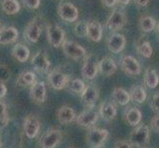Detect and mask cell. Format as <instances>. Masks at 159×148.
Here are the masks:
<instances>
[{"label":"cell","mask_w":159,"mask_h":148,"mask_svg":"<svg viewBox=\"0 0 159 148\" xmlns=\"http://www.w3.org/2000/svg\"><path fill=\"white\" fill-rule=\"evenodd\" d=\"M71 80V73L67 72L64 68L57 67L51 70L48 74V83L53 90L60 91L67 88L69 81Z\"/></svg>","instance_id":"6da1fadb"},{"label":"cell","mask_w":159,"mask_h":148,"mask_svg":"<svg viewBox=\"0 0 159 148\" xmlns=\"http://www.w3.org/2000/svg\"><path fill=\"white\" fill-rule=\"evenodd\" d=\"M150 138V128L146 124H139L135 127L129 134V142L133 147L144 148L148 144Z\"/></svg>","instance_id":"7a4b0ae2"},{"label":"cell","mask_w":159,"mask_h":148,"mask_svg":"<svg viewBox=\"0 0 159 148\" xmlns=\"http://www.w3.org/2000/svg\"><path fill=\"white\" fill-rule=\"evenodd\" d=\"M98 64H99V60H98L96 54L89 53L88 56H85L81 68L82 76L87 80L95 79L98 72H99Z\"/></svg>","instance_id":"3957f363"},{"label":"cell","mask_w":159,"mask_h":148,"mask_svg":"<svg viewBox=\"0 0 159 148\" xmlns=\"http://www.w3.org/2000/svg\"><path fill=\"white\" fill-rule=\"evenodd\" d=\"M109 131L103 128H91L86 134V143L91 148L103 147L105 141L109 137Z\"/></svg>","instance_id":"277c9868"},{"label":"cell","mask_w":159,"mask_h":148,"mask_svg":"<svg viewBox=\"0 0 159 148\" xmlns=\"http://www.w3.org/2000/svg\"><path fill=\"white\" fill-rule=\"evenodd\" d=\"M62 132L58 128H50L40 139L41 148H57L62 140Z\"/></svg>","instance_id":"5b68a950"},{"label":"cell","mask_w":159,"mask_h":148,"mask_svg":"<svg viewBox=\"0 0 159 148\" xmlns=\"http://www.w3.org/2000/svg\"><path fill=\"white\" fill-rule=\"evenodd\" d=\"M47 40L52 47H59L65 41V32L58 25L47 27Z\"/></svg>","instance_id":"8992f818"},{"label":"cell","mask_w":159,"mask_h":148,"mask_svg":"<svg viewBox=\"0 0 159 148\" xmlns=\"http://www.w3.org/2000/svg\"><path fill=\"white\" fill-rule=\"evenodd\" d=\"M61 48L65 56L73 60H78L82 57H85L86 56V49L81 47L79 43L72 41L65 40L62 43Z\"/></svg>","instance_id":"52a82bcc"},{"label":"cell","mask_w":159,"mask_h":148,"mask_svg":"<svg viewBox=\"0 0 159 148\" xmlns=\"http://www.w3.org/2000/svg\"><path fill=\"white\" fill-rule=\"evenodd\" d=\"M99 113L96 110L93 109H86L85 111L81 112L78 116H76V123L82 128H90L94 127V124L97 123L99 119Z\"/></svg>","instance_id":"ba28073f"},{"label":"cell","mask_w":159,"mask_h":148,"mask_svg":"<svg viewBox=\"0 0 159 148\" xmlns=\"http://www.w3.org/2000/svg\"><path fill=\"white\" fill-rule=\"evenodd\" d=\"M23 129L25 135L29 139L36 138L41 129V122L35 114H28L24 119Z\"/></svg>","instance_id":"9c48e42d"},{"label":"cell","mask_w":159,"mask_h":148,"mask_svg":"<svg viewBox=\"0 0 159 148\" xmlns=\"http://www.w3.org/2000/svg\"><path fill=\"white\" fill-rule=\"evenodd\" d=\"M31 64L36 71L40 73H48L51 68V61L45 51H39L31 59Z\"/></svg>","instance_id":"30bf717a"},{"label":"cell","mask_w":159,"mask_h":148,"mask_svg":"<svg viewBox=\"0 0 159 148\" xmlns=\"http://www.w3.org/2000/svg\"><path fill=\"white\" fill-rule=\"evenodd\" d=\"M57 14L65 22L72 23L78 19V9L72 3L62 2L57 7Z\"/></svg>","instance_id":"8fae6325"},{"label":"cell","mask_w":159,"mask_h":148,"mask_svg":"<svg viewBox=\"0 0 159 148\" xmlns=\"http://www.w3.org/2000/svg\"><path fill=\"white\" fill-rule=\"evenodd\" d=\"M81 101L87 109H93L95 107L96 101L99 99V89L95 85H86L84 91L81 93Z\"/></svg>","instance_id":"7c38bea8"},{"label":"cell","mask_w":159,"mask_h":148,"mask_svg":"<svg viewBox=\"0 0 159 148\" xmlns=\"http://www.w3.org/2000/svg\"><path fill=\"white\" fill-rule=\"evenodd\" d=\"M120 68L125 74L130 76L139 75L141 73V66L138 59L131 56H125L120 60Z\"/></svg>","instance_id":"4fadbf2b"},{"label":"cell","mask_w":159,"mask_h":148,"mask_svg":"<svg viewBox=\"0 0 159 148\" xmlns=\"http://www.w3.org/2000/svg\"><path fill=\"white\" fill-rule=\"evenodd\" d=\"M125 22H127V19H125V15L123 11L115 10L106 22V28L111 32H116L124 28Z\"/></svg>","instance_id":"5bb4252c"},{"label":"cell","mask_w":159,"mask_h":148,"mask_svg":"<svg viewBox=\"0 0 159 148\" xmlns=\"http://www.w3.org/2000/svg\"><path fill=\"white\" fill-rule=\"evenodd\" d=\"M30 97L36 104H43L47 100V86L43 81H36L30 88Z\"/></svg>","instance_id":"9a60e30c"},{"label":"cell","mask_w":159,"mask_h":148,"mask_svg":"<svg viewBox=\"0 0 159 148\" xmlns=\"http://www.w3.org/2000/svg\"><path fill=\"white\" fill-rule=\"evenodd\" d=\"M42 25L40 18H34L27 25L25 29V36L27 40L31 43H37L39 41L42 34Z\"/></svg>","instance_id":"2e32d148"},{"label":"cell","mask_w":159,"mask_h":148,"mask_svg":"<svg viewBox=\"0 0 159 148\" xmlns=\"http://www.w3.org/2000/svg\"><path fill=\"white\" fill-rule=\"evenodd\" d=\"M125 43H127V41H125L124 35L120 34V33H114L108 39V49L113 53H120V52L124 51Z\"/></svg>","instance_id":"e0dca14e"},{"label":"cell","mask_w":159,"mask_h":148,"mask_svg":"<svg viewBox=\"0 0 159 148\" xmlns=\"http://www.w3.org/2000/svg\"><path fill=\"white\" fill-rule=\"evenodd\" d=\"M98 113H99V116L102 118L103 120H105V122H107V123H110L117 117L118 110H117V107L114 103L103 102L99 106Z\"/></svg>","instance_id":"ac0fdd59"},{"label":"cell","mask_w":159,"mask_h":148,"mask_svg":"<svg viewBox=\"0 0 159 148\" xmlns=\"http://www.w3.org/2000/svg\"><path fill=\"white\" fill-rule=\"evenodd\" d=\"M19 32L15 27H2L0 29V45H9L17 42Z\"/></svg>","instance_id":"d6986e66"},{"label":"cell","mask_w":159,"mask_h":148,"mask_svg":"<svg viewBox=\"0 0 159 148\" xmlns=\"http://www.w3.org/2000/svg\"><path fill=\"white\" fill-rule=\"evenodd\" d=\"M57 119L60 124H69L76 119V114L71 107L62 106L57 110Z\"/></svg>","instance_id":"ffe728a7"},{"label":"cell","mask_w":159,"mask_h":148,"mask_svg":"<svg viewBox=\"0 0 159 148\" xmlns=\"http://www.w3.org/2000/svg\"><path fill=\"white\" fill-rule=\"evenodd\" d=\"M124 119L131 127H138L142 119V114L136 107H129L125 110Z\"/></svg>","instance_id":"44dd1931"},{"label":"cell","mask_w":159,"mask_h":148,"mask_svg":"<svg viewBox=\"0 0 159 148\" xmlns=\"http://www.w3.org/2000/svg\"><path fill=\"white\" fill-rule=\"evenodd\" d=\"M98 67H99V72L109 77V76H112L118 69V65L116 61L111 58V57H104L101 60H99V64H98Z\"/></svg>","instance_id":"7402d4cb"},{"label":"cell","mask_w":159,"mask_h":148,"mask_svg":"<svg viewBox=\"0 0 159 148\" xmlns=\"http://www.w3.org/2000/svg\"><path fill=\"white\" fill-rule=\"evenodd\" d=\"M103 36L102 25L97 21L87 22V37L92 42H100Z\"/></svg>","instance_id":"603a6c76"},{"label":"cell","mask_w":159,"mask_h":148,"mask_svg":"<svg viewBox=\"0 0 159 148\" xmlns=\"http://www.w3.org/2000/svg\"><path fill=\"white\" fill-rule=\"evenodd\" d=\"M11 53H12V56L21 63L26 62L30 57V49L21 43H15Z\"/></svg>","instance_id":"cb8c5ba5"},{"label":"cell","mask_w":159,"mask_h":148,"mask_svg":"<svg viewBox=\"0 0 159 148\" xmlns=\"http://www.w3.org/2000/svg\"><path fill=\"white\" fill-rule=\"evenodd\" d=\"M112 100L120 106H127L130 102L129 92L120 87H117L112 92Z\"/></svg>","instance_id":"d4e9b609"},{"label":"cell","mask_w":159,"mask_h":148,"mask_svg":"<svg viewBox=\"0 0 159 148\" xmlns=\"http://www.w3.org/2000/svg\"><path fill=\"white\" fill-rule=\"evenodd\" d=\"M36 74L31 70L23 71L16 80V86L19 88H25V87L32 86L36 82Z\"/></svg>","instance_id":"484cf974"},{"label":"cell","mask_w":159,"mask_h":148,"mask_svg":"<svg viewBox=\"0 0 159 148\" xmlns=\"http://www.w3.org/2000/svg\"><path fill=\"white\" fill-rule=\"evenodd\" d=\"M129 96H130V101H133L136 105L143 104L147 98L145 89L139 85H135L134 87H131V89L129 91Z\"/></svg>","instance_id":"4316f807"},{"label":"cell","mask_w":159,"mask_h":148,"mask_svg":"<svg viewBox=\"0 0 159 148\" xmlns=\"http://www.w3.org/2000/svg\"><path fill=\"white\" fill-rule=\"evenodd\" d=\"M0 6L3 12L7 15L17 14L21 9V5L18 0H1Z\"/></svg>","instance_id":"83f0119b"},{"label":"cell","mask_w":159,"mask_h":148,"mask_svg":"<svg viewBox=\"0 0 159 148\" xmlns=\"http://www.w3.org/2000/svg\"><path fill=\"white\" fill-rule=\"evenodd\" d=\"M143 81H144V84L146 87H148L150 89H154V88H156L159 83V76L154 69L147 67L144 72Z\"/></svg>","instance_id":"f1b7e54d"},{"label":"cell","mask_w":159,"mask_h":148,"mask_svg":"<svg viewBox=\"0 0 159 148\" xmlns=\"http://www.w3.org/2000/svg\"><path fill=\"white\" fill-rule=\"evenodd\" d=\"M139 29L143 33H150L155 29L156 27V20L150 16H143L139 19Z\"/></svg>","instance_id":"f546056e"},{"label":"cell","mask_w":159,"mask_h":148,"mask_svg":"<svg viewBox=\"0 0 159 148\" xmlns=\"http://www.w3.org/2000/svg\"><path fill=\"white\" fill-rule=\"evenodd\" d=\"M136 52L141 56L150 58L153 54V48L148 41H141L136 45Z\"/></svg>","instance_id":"4dcf8cb0"},{"label":"cell","mask_w":159,"mask_h":148,"mask_svg":"<svg viewBox=\"0 0 159 148\" xmlns=\"http://www.w3.org/2000/svg\"><path fill=\"white\" fill-rule=\"evenodd\" d=\"M85 87L86 85L83 82V80H81L79 78L71 79L67 85V88L69 91L75 93V94H79V95H81V93L84 91Z\"/></svg>","instance_id":"1f68e13d"},{"label":"cell","mask_w":159,"mask_h":148,"mask_svg":"<svg viewBox=\"0 0 159 148\" xmlns=\"http://www.w3.org/2000/svg\"><path fill=\"white\" fill-rule=\"evenodd\" d=\"M8 122H9V117H8L6 104L0 100V124L6 125Z\"/></svg>","instance_id":"d6a6232c"},{"label":"cell","mask_w":159,"mask_h":148,"mask_svg":"<svg viewBox=\"0 0 159 148\" xmlns=\"http://www.w3.org/2000/svg\"><path fill=\"white\" fill-rule=\"evenodd\" d=\"M74 33L78 37H87V22H78L74 27Z\"/></svg>","instance_id":"836d02e7"},{"label":"cell","mask_w":159,"mask_h":148,"mask_svg":"<svg viewBox=\"0 0 159 148\" xmlns=\"http://www.w3.org/2000/svg\"><path fill=\"white\" fill-rule=\"evenodd\" d=\"M11 72L10 69L6 64L0 63V82H7L10 79Z\"/></svg>","instance_id":"e575fe53"},{"label":"cell","mask_w":159,"mask_h":148,"mask_svg":"<svg viewBox=\"0 0 159 148\" xmlns=\"http://www.w3.org/2000/svg\"><path fill=\"white\" fill-rule=\"evenodd\" d=\"M23 4L28 9L35 10L40 7L41 0H23Z\"/></svg>","instance_id":"d590c367"},{"label":"cell","mask_w":159,"mask_h":148,"mask_svg":"<svg viewBox=\"0 0 159 148\" xmlns=\"http://www.w3.org/2000/svg\"><path fill=\"white\" fill-rule=\"evenodd\" d=\"M150 108L152 109V111L159 113V92L153 95L150 102Z\"/></svg>","instance_id":"8d00e7d4"},{"label":"cell","mask_w":159,"mask_h":148,"mask_svg":"<svg viewBox=\"0 0 159 148\" xmlns=\"http://www.w3.org/2000/svg\"><path fill=\"white\" fill-rule=\"evenodd\" d=\"M115 148H133V146L125 140H117L115 142Z\"/></svg>","instance_id":"74e56055"},{"label":"cell","mask_w":159,"mask_h":148,"mask_svg":"<svg viewBox=\"0 0 159 148\" xmlns=\"http://www.w3.org/2000/svg\"><path fill=\"white\" fill-rule=\"evenodd\" d=\"M150 124H151L152 129L155 130L156 132L159 133V114H157V116H155L154 118L151 119Z\"/></svg>","instance_id":"f35d334b"},{"label":"cell","mask_w":159,"mask_h":148,"mask_svg":"<svg viewBox=\"0 0 159 148\" xmlns=\"http://www.w3.org/2000/svg\"><path fill=\"white\" fill-rule=\"evenodd\" d=\"M7 91H8L7 86L5 85L4 82H0V100H1V99H3L5 96H6Z\"/></svg>","instance_id":"ab89813d"},{"label":"cell","mask_w":159,"mask_h":148,"mask_svg":"<svg viewBox=\"0 0 159 148\" xmlns=\"http://www.w3.org/2000/svg\"><path fill=\"white\" fill-rule=\"evenodd\" d=\"M102 2H103L104 5H105V6H107V7H112L118 1H117V0H102Z\"/></svg>","instance_id":"60d3db41"},{"label":"cell","mask_w":159,"mask_h":148,"mask_svg":"<svg viewBox=\"0 0 159 148\" xmlns=\"http://www.w3.org/2000/svg\"><path fill=\"white\" fill-rule=\"evenodd\" d=\"M134 2L136 5H139V7H146L147 4H148L149 0H134Z\"/></svg>","instance_id":"b9f144b4"},{"label":"cell","mask_w":159,"mask_h":148,"mask_svg":"<svg viewBox=\"0 0 159 148\" xmlns=\"http://www.w3.org/2000/svg\"><path fill=\"white\" fill-rule=\"evenodd\" d=\"M117 1H118V3L122 4V5H128L130 2V0H117Z\"/></svg>","instance_id":"7bdbcfd3"},{"label":"cell","mask_w":159,"mask_h":148,"mask_svg":"<svg viewBox=\"0 0 159 148\" xmlns=\"http://www.w3.org/2000/svg\"><path fill=\"white\" fill-rule=\"evenodd\" d=\"M157 33H158V35H159V24L157 25Z\"/></svg>","instance_id":"ee69618b"},{"label":"cell","mask_w":159,"mask_h":148,"mask_svg":"<svg viewBox=\"0 0 159 148\" xmlns=\"http://www.w3.org/2000/svg\"><path fill=\"white\" fill-rule=\"evenodd\" d=\"M2 28V26H1V23H0V29H1Z\"/></svg>","instance_id":"f6af8a7d"},{"label":"cell","mask_w":159,"mask_h":148,"mask_svg":"<svg viewBox=\"0 0 159 148\" xmlns=\"http://www.w3.org/2000/svg\"><path fill=\"white\" fill-rule=\"evenodd\" d=\"M0 147H1V140H0Z\"/></svg>","instance_id":"bcb514c9"},{"label":"cell","mask_w":159,"mask_h":148,"mask_svg":"<svg viewBox=\"0 0 159 148\" xmlns=\"http://www.w3.org/2000/svg\"><path fill=\"white\" fill-rule=\"evenodd\" d=\"M144 148H152V147H147V146H146V147H144Z\"/></svg>","instance_id":"7dc6e473"},{"label":"cell","mask_w":159,"mask_h":148,"mask_svg":"<svg viewBox=\"0 0 159 148\" xmlns=\"http://www.w3.org/2000/svg\"><path fill=\"white\" fill-rule=\"evenodd\" d=\"M69 148H74V147H69Z\"/></svg>","instance_id":"c3c4849f"},{"label":"cell","mask_w":159,"mask_h":148,"mask_svg":"<svg viewBox=\"0 0 159 148\" xmlns=\"http://www.w3.org/2000/svg\"><path fill=\"white\" fill-rule=\"evenodd\" d=\"M100 148H103V147H100Z\"/></svg>","instance_id":"681fc988"}]
</instances>
